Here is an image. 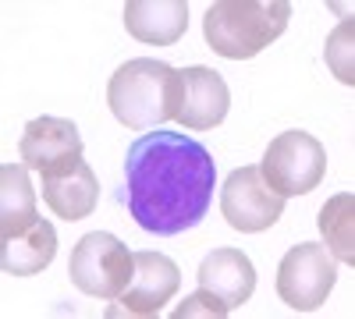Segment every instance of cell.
Segmentation results:
<instances>
[{
    "instance_id": "cell-3",
    "label": "cell",
    "mask_w": 355,
    "mask_h": 319,
    "mask_svg": "<svg viewBox=\"0 0 355 319\" xmlns=\"http://www.w3.org/2000/svg\"><path fill=\"white\" fill-rule=\"evenodd\" d=\"M288 21L284 0H217L202 18V39L227 61H249L284 36Z\"/></svg>"
},
{
    "instance_id": "cell-9",
    "label": "cell",
    "mask_w": 355,
    "mask_h": 319,
    "mask_svg": "<svg viewBox=\"0 0 355 319\" xmlns=\"http://www.w3.org/2000/svg\"><path fill=\"white\" fill-rule=\"evenodd\" d=\"M182 284V270L171 255L164 252H135V270L132 280L121 291V309L128 316H157L178 291Z\"/></svg>"
},
{
    "instance_id": "cell-1",
    "label": "cell",
    "mask_w": 355,
    "mask_h": 319,
    "mask_svg": "<svg viewBox=\"0 0 355 319\" xmlns=\"http://www.w3.org/2000/svg\"><path fill=\"white\" fill-rule=\"evenodd\" d=\"M214 185L217 167L202 142L185 131H146L125 156L117 202L142 230L171 238L206 217Z\"/></svg>"
},
{
    "instance_id": "cell-2",
    "label": "cell",
    "mask_w": 355,
    "mask_h": 319,
    "mask_svg": "<svg viewBox=\"0 0 355 319\" xmlns=\"http://www.w3.org/2000/svg\"><path fill=\"white\" fill-rule=\"evenodd\" d=\"M107 103H110V113L125 128L150 131L178 118V107H182V71L164 61H153V57L125 61L110 75Z\"/></svg>"
},
{
    "instance_id": "cell-18",
    "label": "cell",
    "mask_w": 355,
    "mask_h": 319,
    "mask_svg": "<svg viewBox=\"0 0 355 319\" xmlns=\"http://www.w3.org/2000/svg\"><path fill=\"white\" fill-rule=\"evenodd\" d=\"M174 316H224V312H220V305L206 295V291H196L185 305H178Z\"/></svg>"
},
{
    "instance_id": "cell-12",
    "label": "cell",
    "mask_w": 355,
    "mask_h": 319,
    "mask_svg": "<svg viewBox=\"0 0 355 319\" xmlns=\"http://www.w3.org/2000/svg\"><path fill=\"white\" fill-rule=\"evenodd\" d=\"M125 28L128 36L150 46H171L189 28V4L185 0H128L125 4Z\"/></svg>"
},
{
    "instance_id": "cell-8",
    "label": "cell",
    "mask_w": 355,
    "mask_h": 319,
    "mask_svg": "<svg viewBox=\"0 0 355 319\" xmlns=\"http://www.w3.org/2000/svg\"><path fill=\"white\" fill-rule=\"evenodd\" d=\"M18 153L28 170L50 178V174H64L75 163H82V135L68 118H36L25 125Z\"/></svg>"
},
{
    "instance_id": "cell-7",
    "label": "cell",
    "mask_w": 355,
    "mask_h": 319,
    "mask_svg": "<svg viewBox=\"0 0 355 319\" xmlns=\"http://www.w3.org/2000/svg\"><path fill=\"white\" fill-rule=\"evenodd\" d=\"M220 213L224 220L242 230V235H259V230L274 227L284 217V195H277L263 181L259 167H239L220 192Z\"/></svg>"
},
{
    "instance_id": "cell-13",
    "label": "cell",
    "mask_w": 355,
    "mask_h": 319,
    "mask_svg": "<svg viewBox=\"0 0 355 319\" xmlns=\"http://www.w3.org/2000/svg\"><path fill=\"white\" fill-rule=\"evenodd\" d=\"M57 255V230L50 220H36L15 238H0V270L11 277H36Z\"/></svg>"
},
{
    "instance_id": "cell-11",
    "label": "cell",
    "mask_w": 355,
    "mask_h": 319,
    "mask_svg": "<svg viewBox=\"0 0 355 319\" xmlns=\"http://www.w3.org/2000/svg\"><path fill=\"white\" fill-rule=\"evenodd\" d=\"M199 291H206L220 312H234L256 291V266L242 248H214L199 266Z\"/></svg>"
},
{
    "instance_id": "cell-16",
    "label": "cell",
    "mask_w": 355,
    "mask_h": 319,
    "mask_svg": "<svg viewBox=\"0 0 355 319\" xmlns=\"http://www.w3.org/2000/svg\"><path fill=\"white\" fill-rule=\"evenodd\" d=\"M316 220H320V235H323V245L331 248V255L338 263L355 266V195L338 192L334 199L323 202Z\"/></svg>"
},
{
    "instance_id": "cell-10",
    "label": "cell",
    "mask_w": 355,
    "mask_h": 319,
    "mask_svg": "<svg viewBox=\"0 0 355 319\" xmlns=\"http://www.w3.org/2000/svg\"><path fill=\"white\" fill-rule=\"evenodd\" d=\"M231 110V89L214 68H182V107L178 125L189 131H210L224 125Z\"/></svg>"
},
{
    "instance_id": "cell-6",
    "label": "cell",
    "mask_w": 355,
    "mask_h": 319,
    "mask_svg": "<svg viewBox=\"0 0 355 319\" xmlns=\"http://www.w3.org/2000/svg\"><path fill=\"white\" fill-rule=\"evenodd\" d=\"M334 284H338V259L320 241L295 245L277 266V295L295 312L320 309L331 298Z\"/></svg>"
},
{
    "instance_id": "cell-5",
    "label": "cell",
    "mask_w": 355,
    "mask_h": 319,
    "mask_svg": "<svg viewBox=\"0 0 355 319\" xmlns=\"http://www.w3.org/2000/svg\"><path fill=\"white\" fill-rule=\"evenodd\" d=\"M263 181L270 185L277 195L291 199V195H309L323 174H327V149L320 146V138H313L309 131H281L263 153L259 163Z\"/></svg>"
},
{
    "instance_id": "cell-4",
    "label": "cell",
    "mask_w": 355,
    "mask_h": 319,
    "mask_svg": "<svg viewBox=\"0 0 355 319\" xmlns=\"http://www.w3.org/2000/svg\"><path fill=\"white\" fill-rule=\"evenodd\" d=\"M132 270H135V252H128V245L121 238H114L110 230L82 235L68 263L71 284L82 295L100 298V302L121 298V291L132 280Z\"/></svg>"
},
{
    "instance_id": "cell-15",
    "label": "cell",
    "mask_w": 355,
    "mask_h": 319,
    "mask_svg": "<svg viewBox=\"0 0 355 319\" xmlns=\"http://www.w3.org/2000/svg\"><path fill=\"white\" fill-rule=\"evenodd\" d=\"M40 220L36 213V192L28 181L25 163L0 167V238H15Z\"/></svg>"
},
{
    "instance_id": "cell-17",
    "label": "cell",
    "mask_w": 355,
    "mask_h": 319,
    "mask_svg": "<svg viewBox=\"0 0 355 319\" xmlns=\"http://www.w3.org/2000/svg\"><path fill=\"white\" fill-rule=\"evenodd\" d=\"M323 61H327L331 75L345 85H355V21L345 18L334 33L327 36L323 46Z\"/></svg>"
},
{
    "instance_id": "cell-14",
    "label": "cell",
    "mask_w": 355,
    "mask_h": 319,
    "mask_svg": "<svg viewBox=\"0 0 355 319\" xmlns=\"http://www.w3.org/2000/svg\"><path fill=\"white\" fill-rule=\"evenodd\" d=\"M96 199H100V185H96V174L85 160L75 163L64 174H50L43 178V202L64 220H82L96 210Z\"/></svg>"
}]
</instances>
